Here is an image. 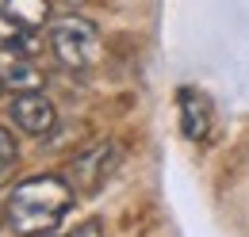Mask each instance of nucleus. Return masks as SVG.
<instances>
[{
	"label": "nucleus",
	"mask_w": 249,
	"mask_h": 237,
	"mask_svg": "<svg viewBox=\"0 0 249 237\" xmlns=\"http://www.w3.org/2000/svg\"><path fill=\"white\" fill-rule=\"evenodd\" d=\"M73 184L65 176H31L12 187L4 203V222L19 237H42L50 234L73 207Z\"/></svg>",
	"instance_id": "f257e3e1"
},
{
	"label": "nucleus",
	"mask_w": 249,
	"mask_h": 237,
	"mask_svg": "<svg viewBox=\"0 0 249 237\" xmlns=\"http://www.w3.org/2000/svg\"><path fill=\"white\" fill-rule=\"evenodd\" d=\"M50 50L65 69H92L100 61V31L81 16H62L50 23Z\"/></svg>",
	"instance_id": "f03ea898"
},
{
	"label": "nucleus",
	"mask_w": 249,
	"mask_h": 237,
	"mask_svg": "<svg viewBox=\"0 0 249 237\" xmlns=\"http://www.w3.org/2000/svg\"><path fill=\"white\" fill-rule=\"evenodd\" d=\"M115 146L111 142H100V146L85 149L81 157H73L69 161V184H73V191H81V195H92L104 187V180L115 172Z\"/></svg>",
	"instance_id": "7ed1b4c3"
},
{
	"label": "nucleus",
	"mask_w": 249,
	"mask_h": 237,
	"mask_svg": "<svg viewBox=\"0 0 249 237\" xmlns=\"http://www.w3.org/2000/svg\"><path fill=\"white\" fill-rule=\"evenodd\" d=\"M8 111H12V122L23 130V134H35V138H42V134H50L54 130V103L42 96V92H16V100L8 103Z\"/></svg>",
	"instance_id": "20e7f679"
},
{
	"label": "nucleus",
	"mask_w": 249,
	"mask_h": 237,
	"mask_svg": "<svg viewBox=\"0 0 249 237\" xmlns=\"http://www.w3.org/2000/svg\"><path fill=\"white\" fill-rule=\"evenodd\" d=\"M38 85H42V73L31 65L27 50H19V46H0V88L35 92Z\"/></svg>",
	"instance_id": "39448f33"
},
{
	"label": "nucleus",
	"mask_w": 249,
	"mask_h": 237,
	"mask_svg": "<svg viewBox=\"0 0 249 237\" xmlns=\"http://www.w3.org/2000/svg\"><path fill=\"white\" fill-rule=\"evenodd\" d=\"M180 130L192 142L207 138V130H211V107H207V100L199 92H192V88L180 92Z\"/></svg>",
	"instance_id": "423d86ee"
},
{
	"label": "nucleus",
	"mask_w": 249,
	"mask_h": 237,
	"mask_svg": "<svg viewBox=\"0 0 249 237\" xmlns=\"http://www.w3.org/2000/svg\"><path fill=\"white\" fill-rule=\"evenodd\" d=\"M0 8L27 31L50 23V0H0Z\"/></svg>",
	"instance_id": "0eeeda50"
},
{
	"label": "nucleus",
	"mask_w": 249,
	"mask_h": 237,
	"mask_svg": "<svg viewBox=\"0 0 249 237\" xmlns=\"http://www.w3.org/2000/svg\"><path fill=\"white\" fill-rule=\"evenodd\" d=\"M0 46H19V50H27V46H31V31L19 27L4 8H0Z\"/></svg>",
	"instance_id": "6e6552de"
},
{
	"label": "nucleus",
	"mask_w": 249,
	"mask_h": 237,
	"mask_svg": "<svg viewBox=\"0 0 249 237\" xmlns=\"http://www.w3.org/2000/svg\"><path fill=\"white\" fill-rule=\"evenodd\" d=\"M12 165H16V138L0 126V180L12 172Z\"/></svg>",
	"instance_id": "1a4fd4ad"
},
{
	"label": "nucleus",
	"mask_w": 249,
	"mask_h": 237,
	"mask_svg": "<svg viewBox=\"0 0 249 237\" xmlns=\"http://www.w3.org/2000/svg\"><path fill=\"white\" fill-rule=\"evenodd\" d=\"M62 237H104V230H100V222H85V226H77L73 234H62Z\"/></svg>",
	"instance_id": "9d476101"
},
{
	"label": "nucleus",
	"mask_w": 249,
	"mask_h": 237,
	"mask_svg": "<svg viewBox=\"0 0 249 237\" xmlns=\"http://www.w3.org/2000/svg\"><path fill=\"white\" fill-rule=\"evenodd\" d=\"M62 4H85V0H62Z\"/></svg>",
	"instance_id": "9b49d317"
},
{
	"label": "nucleus",
	"mask_w": 249,
	"mask_h": 237,
	"mask_svg": "<svg viewBox=\"0 0 249 237\" xmlns=\"http://www.w3.org/2000/svg\"><path fill=\"white\" fill-rule=\"evenodd\" d=\"M0 226H8V222H4V218H0Z\"/></svg>",
	"instance_id": "f8f14e48"
}]
</instances>
